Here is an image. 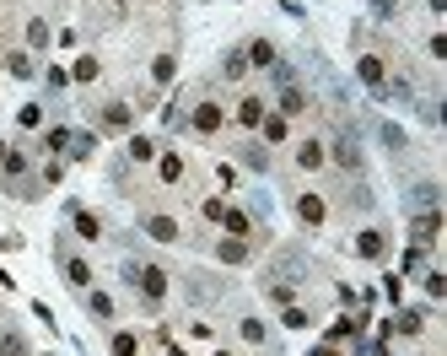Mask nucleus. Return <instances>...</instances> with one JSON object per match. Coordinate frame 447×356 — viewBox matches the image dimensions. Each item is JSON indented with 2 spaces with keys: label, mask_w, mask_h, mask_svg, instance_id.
I'll list each match as a JSON object with an SVG mask.
<instances>
[{
  "label": "nucleus",
  "mask_w": 447,
  "mask_h": 356,
  "mask_svg": "<svg viewBox=\"0 0 447 356\" xmlns=\"http://www.w3.org/2000/svg\"><path fill=\"white\" fill-rule=\"evenodd\" d=\"M409 232H415V249L437 243V232H442V210H421V216L409 222Z\"/></svg>",
  "instance_id": "f257e3e1"
},
{
  "label": "nucleus",
  "mask_w": 447,
  "mask_h": 356,
  "mask_svg": "<svg viewBox=\"0 0 447 356\" xmlns=\"http://www.w3.org/2000/svg\"><path fill=\"white\" fill-rule=\"evenodd\" d=\"M135 281H141V292L151 297V302H162V292H167V275L157 270V265H141V270H130Z\"/></svg>",
  "instance_id": "f03ea898"
},
{
  "label": "nucleus",
  "mask_w": 447,
  "mask_h": 356,
  "mask_svg": "<svg viewBox=\"0 0 447 356\" xmlns=\"http://www.w3.org/2000/svg\"><path fill=\"white\" fill-rule=\"evenodd\" d=\"M334 162H340L345 173L361 168V146H356V135H340V141H334Z\"/></svg>",
  "instance_id": "7ed1b4c3"
},
{
  "label": "nucleus",
  "mask_w": 447,
  "mask_h": 356,
  "mask_svg": "<svg viewBox=\"0 0 447 356\" xmlns=\"http://www.w3.org/2000/svg\"><path fill=\"white\" fill-rule=\"evenodd\" d=\"M356 76H361L366 86H377V92L388 86V76H383V60H377V54H361V60H356Z\"/></svg>",
  "instance_id": "20e7f679"
},
{
  "label": "nucleus",
  "mask_w": 447,
  "mask_h": 356,
  "mask_svg": "<svg viewBox=\"0 0 447 356\" xmlns=\"http://www.w3.org/2000/svg\"><path fill=\"white\" fill-rule=\"evenodd\" d=\"M221 103H200L194 108V130H200V135H216V130H221Z\"/></svg>",
  "instance_id": "39448f33"
},
{
  "label": "nucleus",
  "mask_w": 447,
  "mask_h": 356,
  "mask_svg": "<svg viewBox=\"0 0 447 356\" xmlns=\"http://www.w3.org/2000/svg\"><path fill=\"white\" fill-rule=\"evenodd\" d=\"M383 249H388V238L377 227H366L361 238H356V254H361V259H383Z\"/></svg>",
  "instance_id": "423d86ee"
},
{
  "label": "nucleus",
  "mask_w": 447,
  "mask_h": 356,
  "mask_svg": "<svg viewBox=\"0 0 447 356\" xmlns=\"http://www.w3.org/2000/svg\"><path fill=\"white\" fill-rule=\"evenodd\" d=\"M297 216H302L307 227H318V222H324V216H329V206H324V200H318V194H302V200H297Z\"/></svg>",
  "instance_id": "0eeeda50"
},
{
  "label": "nucleus",
  "mask_w": 447,
  "mask_h": 356,
  "mask_svg": "<svg viewBox=\"0 0 447 356\" xmlns=\"http://www.w3.org/2000/svg\"><path fill=\"white\" fill-rule=\"evenodd\" d=\"M259 130H265V146H281L285 135H291V130H285V119H281V114H265V119H259Z\"/></svg>",
  "instance_id": "6e6552de"
},
{
  "label": "nucleus",
  "mask_w": 447,
  "mask_h": 356,
  "mask_svg": "<svg viewBox=\"0 0 447 356\" xmlns=\"http://www.w3.org/2000/svg\"><path fill=\"white\" fill-rule=\"evenodd\" d=\"M146 232L162 238V243H173V238H178V222H173V216H146Z\"/></svg>",
  "instance_id": "1a4fd4ad"
},
{
  "label": "nucleus",
  "mask_w": 447,
  "mask_h": 356,
  "mask_svg": "<svg viewBox=\"0 0 447 356\" xmlns=\"http://www.w3.org/2000/svg\"><path fill=\"white\" fill-rule=\"evenodd\" d=\"M237 119H243L248 130H259V119H265V98H243V108H237Z\"/></svg>",
  "instance_id": "9d476101"
},
{
  "label": "nucleus",
  "mask_w": 447,
  "mask_h": 356,
  "mask_svg": "<svg viewBox=\"0 0 447 356\" xmlns=\"http://www.w3.org/2000/svg\"><path fill=\"white\" fill-rule=\"evenodd\" d=\"M216 222H221V227H226V232H232V238H243V232H248V227H253V222H248L243 210H226V206H221V216H216Z\"/></svg>",
  "instance_id": "9b49d317"
},
{
  "label": "nucleus",
  "mask_w": 447,
  "mask_h": 356,
  "mask_svg": "<svg viewBox=\"0 0 447 356\" xmlns=\"http://www.w3.org/2000/svg\"><path fill=\"white\" fill-rule=\"evenodd\" d=\"M297 162H302V168H324V146H318V141H302V146H297Z\"/></svg>",
  "instance_id": "f8f14e48"
},
{
  "label": "nucleus",
  "mask_w": 447,
  "mask_h": 356,
  "mask_svg": "<svg viewBox=\"0 0 447 356\" xmlns=\"http://www.w3.org/2000/svg\"><path fill=\"white\" fill-rule=\"evenodd\" d=\"M102 125H108V130H130V108H124V103H108V108H102Z\"/></svg>",
  "instance_id": "ddd939ff"
},
{
  "label": "nucleus",
  "mask_w": 447,
  "mask_h": 356,
  "mask_svg": "<svg viewBox=\"0 0 447 356\" xmlns=\"http://www.w3.org/2000/svg\"><path fill=\"white\" fill-rule=\"evenodd\" d=\"M216 254H221V265H243V259H248L243 238H226V243H221V249H216Z\"/></svg>",
  "instance_id": "4468645a"
},
{
  "label": "nucleus",
  "mask_w": 447,
  "mask_h": 356,
  "mask_svg": "<svg viewBox=\"0 0 447 356\" xmlns=\"http://www.w3.org/2000/svg\"><path fill=\"white\" fill-rule=\"evenodd\" d=\"M248 65H275V43H248Z\"/></svg>",
  "instance_id": "2eb2a0df"
},
{
  "label": "nucleus",
  "mask_w": 447,
  "mask_h": 356,
  "mask_svg": "<svg viewBox=\"0 0 447 356\" xmlns=\"http://www.w3.org/2000/svg\"><path fill=\"white\" fill-rule=\"evenodd\" d=\"M65 275H70L76 286H86V281H92V265H86V259H76V254H70V259H65Z\"/></svg>",
  "instance_id": "dca6fc26"
},
{
  "label": "nucleus",
  "mask_w": 447,
  "mask_h": 356,
  "mask_svg": "<svg viewBox=\"0 0 447 356\" xmlns=\"http://www.w3.org/2000/svg\"><path fill=\"white\" fill-rule=\"evenodd\" d=\"M86 308H92V318H113V297H108V292H92V297H86Z\"/></svg>",
  "instance_id": "f3484780"
},
{
  "label": "nucleus",
  "mask_w": 447,
  "mask_h": 356,
  "mask_svg": "<svg viewBox=\"0 0 447 356\" xmlns=\"http://www.w3.org/2000/svg\"><path fill=\"white\" fill-rule=\"evenodd\" d=\"M162 184H183V157H173V151L162 157Z\"/></svg>",
  "instance_id": "a211bd4d"
},
{
  "label": "nucleus",
  "mask_w": 447,
  "mask_h": 356,
  "mask_svg": "<svg viewBox=\"0 0 447 356\" xmlns=\"http://www.w3.org/2000/svg\"><path fill=\"white\" fill-rule=\"evenodd\" d=\"M151 76H157V82H173V76H178V60H173V54H157Z\"/></svg>",
  "instance_id": "6ab92c4d"
},
{
  "label": "nucleus",
  "mask_w": 447,
  "mask_h": 356,
  "mask_svg": "<svg viewBox=\"0 0 447 356\" xmlns=\"http://www.w3.org/2000/svg\"><path fill=\"white\" fill-rule=\"evenodd\" d=\"M130 157H135V162H151V157H157V146H151L146 135H130Z\"/></svg>",
  "instance_id": "aec40b11"
},
{
  "label": "nucleus",
  "mask_w": 447,
  "mask_h": 356,
  "mask_svg": "<svg viewBox=\"0 0 447 356\" xmlns=\"http://www.w3.org/2000/svg\"><path fill=\"white\" fill-rule=\"evenodd\" d=\"M76 232H81V238H97V232H102V222L92 216V210H76Z\"/></svg>",
  "instance_id": "412c9836"
},
{
  "label": "nucleus",
  "mask_w": 447,
  "mask_h": 356,
  "mask_svg": "<svg viewBox=\"0 0 447 356\" xmlns=\"http://www.w3.org/2000/svg\"><path fill=\"white\" fill-rule=\"evenodd\" d=\"M281 108H285V114H302V108H307V98L297 92V86H285V92H281Z\"/></svg>",
  "instance_id": "4be33fe9"
},
{
  "label": "nucleus",
  "mask_w": 447,
  "mask_h": 356,
  "mask_svg": "<svg viewBox=\"0 0 447 356\" xmlns=\"http://www.w3.org/2000/svg\"><path fill=\"white\" fill-rule=\"evenodd\" d=\"M27 43L43 49V43H49V22H27Z\"/></svg>",
  "instance_id": "5701e85b"
},
{
  "label": "nucleus",
  "mask_w": 447,
  "mask_h": 356,
  "mask_svg": "<svg viewBox=\"0 0 447 356\" xmlns=\"http://www.w3.org/2000/svg\"><path fill=\"white\" fill-rule=\"evenodd\" d=\"M6 70H11V76H33V60H27V54H6Z\"/></svg>",
  "instance_id": "b1692460"
},
{
  "label": "nucleus",
  "mask_w": 447,
  "mask_h": 356,
  "mask_svg": "<svg viewBox=\"0 0 447 356\" xmlns=\"http://www.w3.org/2000/svg\"><path fill=\"white\" fill-rule=\"evenodd\" d=\"M135 351H141V340H135V335H113V356H135Z\"/></svg>",
  "instance_id": "393cba45"
},
{
  "label": "nucleus",
  "mask_w": 447,
  "mask_h": 356,
  "mask_svg": "<svg viewBox=\"0 0 447 356\" xmlns=\"http://www.w3.org/2000/svg\"><path fill=\"white\" fill-rule=\"evenodd\" d=\"M70 76H76V82H92V76H97V60H92V54H86V60H76V70H70Z\"/></svg>",
  "instance_id": "a878e982"
},
{
  "label": "nucleus",
  "mask_w": 447,
  "mask_h": 356,
  "mask_svg": "<svg viewBox=\"0 0 447 356\" xmlns=\"http://www.w3.org/2000/svg\"><path fill=\"white\" fill-rule=\"evenodd\" d=\"M393 330H399V335H415V330H421V314H399V318H393Z\"/></svg>",
  "instance_id": "bb28decb"
},
{
  "label": "nucleus",
  "mask_w": 447,
  "mask_h": 356,
  "mask_svg": "<svg viewBox=\"0 0 447 356\" xmlns=\"http://www.w3.org/2000/svg\"><path fill=\"white\" fill-rule=\"evenodd\" d=\"M243 340L259 346V340H265V318H243Z\"/></svg>",
  "instance_id": "cd10ccee"
},
{
  "label": "nucleus",
  "mask_w": 447,
  "mask_h": 356,
  "mask_svg": "<svg viewBox=\"0 0 447 356\" xmlns=\"http://www.w3.org/2000/svg\"><path fill=\"white\" fill-rule=\"evenodd\" d=\"M0 168H6V173H11V178H17V173L27 168V157H22V151H6V162H0Z\"/></svg>",
  "instance_id": "c85d7f7f"
},
{
  "label": "nucleus",
  "mask_w": 447,
  "mask_h": 356,
  "mask_svg": "<svg viewBox=\"0 0 447 356\" xmlns=\"http://www.w3.org/2000/svg\"><path fill=\"white\" fill-rule=\"evenodd\" d=\"M409 200H415V206H437V184H421L415 194H409Z\"/></svg>",
  "instance_id": "c756f323"
},
{
  "label": "nucleus",
  "mask_w": 447,
  "mask_h": 356,
  "mask_svg": "<svg viewBox=\"0 0 447 356\" xmlns=\"http://www.w3.org/2000/svg\"><path fill=\"white\" fill-rule=\"evenodd\" d=\"M421 265H426V249H409V254H405V275H415Z\"/></svg>",
  "instance_id": "7c9ffc66"
},
{
  "label": "nucleus",
  "mask_w": 447,
  "mask_h": 356,
  "mask_svg": "<svg viewBox=\"0 0 447 356\" xmlns=\"http://www.w3.org/2000/svg\"><path fill=\"white\" fill-rule=\"evenodd\" d=\"M43 141H49V146H54V151H65V146H70V130H49Z\"/></svg>",
  "instance_id": "2f4dec72"
},
{
  "label": "nucleus",
  "mask_w": 447,
  "mask_h": 356,
  "mask_svg": "<svg viewBox=\"0 0 447 356\" xmlns=\"http://www.w3.org/2000/svg\"><path fill=\"white\" fill-rule=\"evenodd\" d=\"M248 70V54H226V76H243Z\"/></svg>",
  "instance_id": "473e14b6"
},
{
  "label": "nucleus",
  "mask_w": 447,
  "mask_h": 356,
  "mask_svg": "<svg viewBox=\"0 0 447 356\" xmlns=\"http://www.w3.org/2000/svg\"><path fill=\"white\" fill-rule=\"evenodd\" d=\"M426 292H431V297H442V292H447V275L431 270V275H426Z\"/></svg>",
  "instance_id": "72a5a7b5"
},
{
  "label": "nucleus",
  "mask_w": 447,
  "mask_h": 356,
  "mask_svg": "<svg viewBox=\"0 0 447 356\" xmlns=\"http://www.w3.org/2000/svg\"><path fill=\"white\" fill-rule=\"evenodd\" d=\"M0 356H27V346H22L17 335H6V346H0Z\"/></svg>",
  "instance_id": "f704fd0d"
},
{
  "label": "nucleus",
  "mask_w": 447,
  "mask_h": 356,
  "mask_svg": "<svg viewBox=\"0 0 447 356\" xmlns=\"http://www.w3.org/2000/svg\"><path fill=\"white\" fill-rule=\"evenodd\" d=\"M0 162H6V141H0Z\"/></svg>",
  "instance_id": "c9c22d12"
}]
</instances>
